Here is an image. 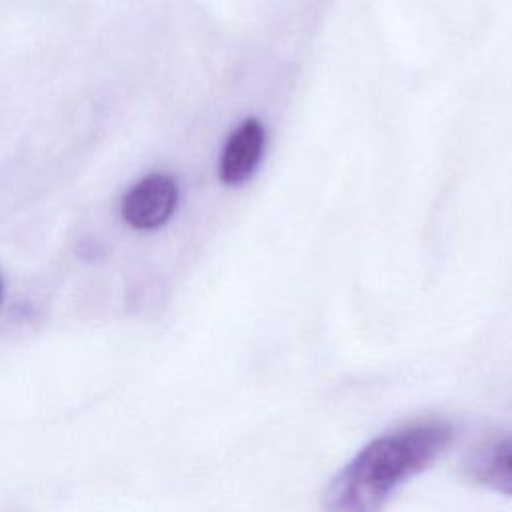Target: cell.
Segmentation results:
<instances>
[{"label":"cell","instance_id":"obj_1","mask_svg":"<svg viewBox=\"0 0 512 512\" xmlns=\"http://www.w3.org/2000/svg\"><path fill=\"white\" fill-rule=\"evenodd\" d=\"M454 426L428 418L386 432L342 466L322 496V512H382L390 496L424 472L452 442Z\"/></svg>","mask_w":512,"mask_h":512},{"label":"cell","instance_id":"obj_2","mask_svg":"<svg viewBox=\"0 0 512 512\" xmlns=\"http://www.w3.org/2000/svg\"><path fill=\"white\" fill-rule=\"evenodd\" d=\"M178 206V182L164 172L140 178L122 196L120 212L128 226L136 230H156L164 226Z\"/></svg>","mask_w":512,"mask_h":512},{"label":"cell","instance_id":"obj_3","mask_svg":"<svg viewBox=\"0 0 512 512\" xmlns=\"http://www.w3.org/2000/svg\"><path fill=\"white\" fill-rule=\"evenodd\" d=\"M266 148V128L258 118L242 120L226 138L218 158V178L240 186L252 178Z\"/></svg>","mask_w":512,"mask_h":512},{"label":"cell","instance_id":"obj_4","mask_svg":"<svg viewBox=\"0 0 512 512\" xmlns=\"http://www.w3.org/2000/svg\"><path fill=\"white\" fill-rule=\"evenodd\" d=\"M462 468L472 482L512 496V432L478 442L464 456Z\"/></svg>","mask_w":512,"mask_h":512},{"label":"cell","instance_id":"obj_5","mask_svg":"<svg viewBox=\"0 0 512 512\" xmlns=\"http://www.w3.org/2000/svg\"><path fill=\"white\" fill-rule=\"evenodd\" d=\"M0 296H2V282H0Z\"/></svg>","mask_w":512,"mask_h":512}]
</instances>
